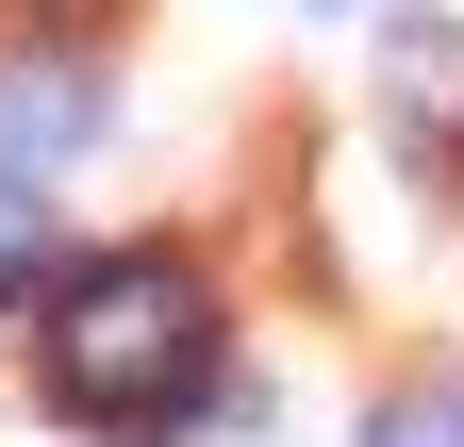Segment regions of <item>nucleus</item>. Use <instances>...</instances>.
Masks as SVG:
<instances>
[{"label": "nucleus", "mask_w": 464, "mask_h": 447, "mask_svg": "<svg viewBox=\"0 0 464 447\" xmlns=\"http://www.w3.org/2000/svg\"><path fill=\"white\" fill-rule=\"evenodd\" d=\"M216 381V282L183 249H116L50 282V398L100 414V431H150Z\"/></svg>", "instance_id": "f257e3e1"}, {"label": "nucleus", "mask_w": 464, "mask_h": 447, "mask_svg": "<svg viewBox=\"0 0 464 447\" xmlns=\"http://www.w3.org/2000/svg\"><path fill=\"white\" fill-rule=\"evenodd\" d=\"M332 17H348V0H332Z\"/></svg>", "instance_id": "39448f33"}, {"label": "nucleus", "mask_w": 464, "mask_h": 447, "mask_svg": "<svg viewBox=\"0 0 464 447\" xmlns=\"http://www.w3.org/2000/svg\"><path fill=\"white\" fill-rule=\"evenodd\" d=\"M100 149V83L67 50H34V67H0V183H50V166Z\"/></svg>", "instance_id": "f03ea898"}, {"label": "nucleus", "mask_w": 464, "mask_h": 447, "mask_svg": "<svg viewBox=\"0 0 464 447\" xmlns=\"http://www.w3.org/2000/svg\"><path fill=\"white\" fill-rule=\"evenodd\" d=\"M382 447H464V398H415V414H382Z\"/></svg>", "instance_id": "20e7f679"}, {"label": "nucleus", "mask_w": 464, "mask_h": 447, "mask_svg": "<svg viewBox=\"0 0 464 447\" xmlns=\"http://www.w3.org/2000/svg\"><path fill=\"white\" fill-rule=\"evenodd\" d=\"M50 265V215H34V183H0V282H34Z\"/></svg>", "instance_id": "7ed1b4c3"}]
</instances>
